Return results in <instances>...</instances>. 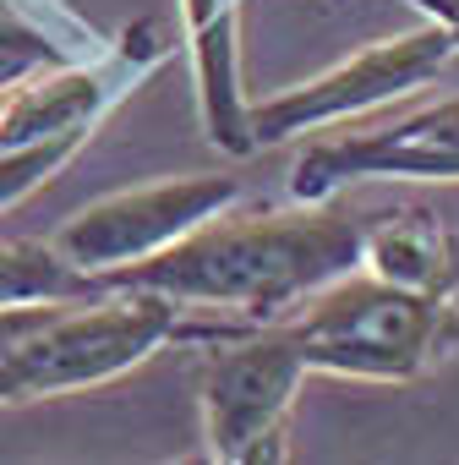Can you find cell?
I'll use <instances>...</instances> for the list:
<instances>
[{
	"mask_svg": "<svg viewBox=\"0 0 459 465\" xmlns=\"http://www.w3.org/2000/svg\"><path fill=\"white\" fill-rule=\"evenodd\" d=\"M366 219L328 203L258 208V213H213L175 247L126 263L110 291H159L170 302L219 312L230 329H269L290 318L307 296L334 285L339 274L361 269Z\"/></svg>",
	"mask_w": 459,
	"mask_h": 465,
	"instance_id": "cell-1",
	"label": "cell"
},
{
	"mask_svg": "<svg viewBox=\"0 0 459 465\" xmlns=\"http://www.w3.org/2000/svg\"><path fill=\"white\" fill-rule=\"evenodd\" d=\"M279 334L312 372L410 383L459 351V307L454 296H421L350 269L279 318Z\"/></svg>",
	"mask_w": 459,
	"mask_h": 465,
	"instance_id": "cell-2",
	"label": "cell"
},
{
	"mask_svg": "<svg viewBox=\"0 0 459 465\" xmlns=\"http://www.w3.org/2000/svg\"><path fill=\"white\" fill-rule=\"evenodd\" d=\"M164 345H181V302L159 291H110L99 302H66L6 367L0 405L115 383Z\"/></svg>",
	"mask_w": 459,
	"mask_h": 465,
	"instance_id": "cell-3",
	"label": "cell"
},
{
	"mask_svg": "<svg viewBox=\"0 0 459 465\" xmlns=\"http://www.w3.org/2000/svg\"><path fill=\"white\" fill-rule=\"evenodd\" d=\"M312 367L279 334V323L208 345L202 361V438L224 465H269L285 460L290 405Z\"/></svg>",
	"mask_w": 459,
	"mask_h": 465,
	"instance_id": "cell-4",
	"label": "cell"
},
{
	"mask_svg": "<svg viewBox=\"0 0 459 465\" xmlns=\"http://www.w3.org/2000/svg\"><path fill=\"white\" fill-rule=\"evenodd\" d=\"M454 55H459V39L443 23H421L399 39H383V45L350 55L345 66H334L301 88H285V94L252 104V137H258V148H269V143L350 121L361 110H377V104L421 88L426 77H437Z\"/></svg>",
	"mask_w": 459,
	"mask_h": 465,
	"instance_id": "cell-5",
	"label": "cell"
},
{
	"mask_svg": "<svg viewBox=\"0 0 459 465\" xmlns=\"http://www.w3.org/2000/svg\"><path fill=\"white\" fill-rule=\"evenodd\" d=\"M236 197H241L236 175H175V181L132 186V192L99 197L83 213H72L55 230V247L72 263H83L88 274H115L126 263H142V258L175 247L197 224L224 213Z\"/></svg>",
	"mask_w": 459,
	"mask_h": 465,
	"instance_id": "cell-6",
	"label": "cell"
},
{
	"mask_svg": "<svg viewBox=\"0 0 459 465\" xmlns=\"http://www.w3.org/2000/svg\"><path fill=\"white\" fill-rule=\"evenodd\" d=\"M170 61V45L153 23L126 28L104 55L66 61L50 77H28L0 99V148L44 143V137H93V126L159 66Z\"/></svg>",
	"mask_w": 459,
	"mask_h": 465,
	"instance_id": "cell-7",
	"label": "cell"
},
{
	"mask_svg": "<svg viewBox=\"0 0 459 465\" xmlns=\"http://www.w3.org/2000/svg\"><path fill=\"white\" fill-rule=\"evenodd\" d=\"M459 181V99L415 110L394 126H366L350 137H323L296 153L290 197L328 203L350 181Z\"/></svg>",
	"mask_w": 459,
	"mask_h": 465,
	"instance_id": "cell-8",
	"label": "cell"
},
{
	"mask_svg": "<svg viewBox=\"0 0 459 465\" xmlns=\"http://www.w3.org/2000/svg\"><path fill=\"white\" fill-rule=\"evenodd\" d=\"M181 17H186V45H191L202 137L230 159L258 153L252 99L241 88V0H181Z\"/></svg>",
	"mask_w": 459,
	"mask_h": 465,
	"instance_id": "cell-9",
	"label": "cell"
},
{
	"mask_svg": "<svg viewBox=\"0 0 459 465\" xmlns=\"http://www.w3.org/2000/svg\"><path fill=\"white\" fill-rule=\"evenodd\" d=\"M361 269L388 285L421 291V296H454L459 291V236L432 208L377 213L366 219Z\"/></svg>",
	"mask_w": 459,
	"mask_h": 465,
	"instance_id": "cell-10",
	"label": "cell"
},
{
	"mask_svg": "<svg viewBox=\"0 0 459 465\" xmlns=\"http://www.w3.org/2000/svg\"><path fill=\"white\" fill-rule=\"evenodd\" d=\"M99 296H110V280L72 263L55 247V236L50 242H0V307L99 302Z\"/></svg>",
	"mask_w": 459,
	"mask_h": 465,
	"instance_id": "cell-11",
	"label": "cell"
},
{
	"mask_svg": "<svg viewBox=\"0 0 459 465\" xmlns=\"http://www.w3.org/2000/svg\"><path fill=\"white\" fill-rule=\"evenodd\" d=\"M88 137H44V143H17L0 148V213L17 208L23 197H34L39 186H50L61 175V164L83 148Z\"/></svg>",
	"mask_w": 459,
	"mask_h": 465,
	"instance_id": "cell-12",
	"label": "cell"
},
{
	"mask_svg": "<svg viewBox=\"0 0 459 465\" xmlns=\"http://www.w3.org/2000/svg\"><path fill=\"white\" fill-rule=\"evenodd\" d=\"M66 302H34V307H0V378H6V367L17 361V351L61 312Z\"/></svg>",
	"mask_w": 459,
	"mask_h": 465,
	"instance_id": "cell-13",
	"label": "cell"
},
{
	"mask_svg": "<svg viewBox=\"0 0 459 465\" xmlns=\"http://www.w3.org/2000/svg\"><path fill=\"white\" fill-rule=\"evenodd\" d=\"M410 6H421L432 23H443V28L459 39V0H410Z\"/></svg>",
	"mask_w": 459,
	"mask_h": 465,
	"instance_id": "cell-14",
	"label": "cell"
}]
</instances>
